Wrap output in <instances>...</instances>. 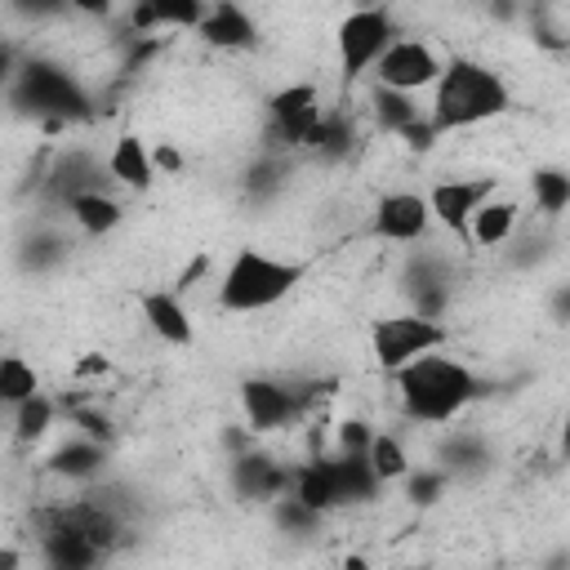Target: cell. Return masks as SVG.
Instances as JSON below:
<instances>
[{"mask_svg":"<svg viewBox=\"0 0 570 570\" xmlns=\"http://www.w3.org/2000/svg\"><path fill=\"white\" fill-rule=\"evenodd\" d=\"M392 387H396V401H401V414L423 423V428H445L454 423L476 396H481V374L450 356V352H428L410 365H401L396 374H387Z\"/></svg>","mask_w":570,"mask_h":570,"instance_id":"6da1fadb","label":"cell"},{"mask_svg":"<svg viewBox=\"0 0 570 570\" xmlns=\"http://www.w3.org/2000/svg\"><path fill=\"white\" fill-rule=\"evenodd\" d=\"M508 107H512V89H508L503 71L481 58L459 53V58H445V71L432 85V102L423 107V116L436 138V134L476 129L485 120H499Z\"/></svg>","mask_w":570,"mask_h":570,"instance_id":"7a4b0ae2","label":"cell"},{"mask_svg":"<svg viewBox=\"0 0 570 570\" xmlns=\"http://www.w3.org/2000/svg\"><path fill=\"white\" fill-rule=\"evenodd\" d=\"M307 276V263L303 258H281V254H267L258 245H245L227 258L223 276H218V307L227 316H254V312H267L276 303H285Z\"/></svg>","mask_w":570,"mask_h":570,"instance_id":"3957f363","label":"cell"},{"mask_svg":"<svg viewBox=\"0 0 570 570\" xmlns=\"http://www.w3.org/2000/svg\"><path fill=\"white\" fill-rule=\"evenodd\" d=\"M9 98H13L22 111H31L36 120H45L49 129L71 125L76 116L89 111V98H85L80 80H76L67 67L49 62V58L18 62V76H13V85H9Z\"/></svg>","mask_w":570,"mask_h":570,"instance_id":"277c9868","label":"cell"},{"mask_svg":"<svg viewBox=\"0 0 570 570\" xmlns=\"http://www.w3.org/2000/svg\"><path fill=\"white\" fill-rule=\"evenodd\" d=\"M316 387L321 383H294V379H272V374L245 379L240 383V414L249 423V436L289 432L316 405Z\"/></svg>","mask_w":570,"mask_h":570,"instance_id":"5b68a950","label":"cell"},{"mask_svg":"<svg viewBox=\"0 0 570 570\" xmlns=\"http://www.w3.org/2000/svg\"><path fill=\"white\" fill-rule=\"evenodd\" d=\"M445 347H450V325L419 316V312H392L370 325V356L383 374H396L401 365L428 352H445Z\"/></svg>","mask_w":570,"mask_h":570,"instance_id":"8992f818","label":"cell"},{"mask_svg":"<svg viewBox=\"0 0 570 570\" xmlns=\"http://www.w3.org/2000/svg\"><path fill=\"white\" fill-rule=\"evenodd\" d=\"M325 116L321 85L316 80H289L267 98V156L307 151L316 138V125Z\"/></svg>","mask_w":570,"mask_h":570,"instance_id":"52a82bcc","label":"cell"},{"mask_svg":"<svg viewBox=\"0 0 570 570\" xmlns=\"http://www.w3.org/2000/svg\"><path fill=\"white\" fill-rule=\"evenodd\" d=\"M396 18L383 4H365L338 18L334 27V53H338V71L343 80H361L370 76V67L383 58V49L396 40Z\"/></svg>","mask_w":570,"mask_h":570,"instance_id":"ba28073f","label":"cell"},{"mask_svg":"<svg viewBox=\"0 0 570 570\" xmlns=\"http://www.w3.org/2000/svg\"><path fill=\"white\" fill-rule=\"evenodd\" d=\"M441 71H445V58H441V49L432 45V40H423V36H396L387 49H383V58L370 67V76H374V85L379 89H392V94H423V89H432L436 80H441Z\"/></svg>","mask_w":570,"mask_h":570,"instance_id":"9c48e42d","label":"cell"},{"mask_svg":"<svg viewBox=\"0 0 570 570\" xmlns=\"http://www.w3.org/2000/svg\"><path fill=\"white\" fill-rule=\"evenodd\" d=\"M490 196H499V178H490V174H450V178H436L423 200H428L432 223H441L445 232L463 236L468 223H472V214Z\"/></svg>","mask_w":570,"mask_h":570,"instance_id":"30bf717a","label":"cell"},{"mask_svg":"<svg viewBox=\"0 0 570 570\" xmlns=\"http://www.w3.org/2000/svg\"><path fill=\"white\" fill-rule=\"evenodd\" d=\"M428 232H432V214L423 191L396 187V191H383L370 209V236L383 245H419Z\"/></svg>","mask_w":570,"mask_h":570,"instance_id":"8fae6325","label":"cell"},{"mask_svg":"<svg viewBox=\"0 0 570 570\" xmlns=\"http://www.w3.org/2000/svg\"><path fill=\"white\" fill-rule=\"evenodd\" d=\"M138 316L165 347H178V352L196 347V321H191L187 303L178 298V289H142L138 294Z\"/></svg>","mask_w":570,"mask_h":570,"instance_id":"7c38bea8","label":"cell"},{"mask_svg":"<svg viewBox=\"0 0 570 570\" xmlns=\"http://www.w3.org/2000/svg\"><path fill=\"white\" fill-rule=\"evenodd\" d=\"M102 169H107V178H111L116 187H125V191H147V187L156 183L151 142H147L142 134H134V129H120V134L111 138L107 156H102Z\"/></svg>","mask_w":570,"mask_h":570,"instance_id":"4fadbf2b","label":"cell"},{"mask_svg":"<svg viewBox=\"0 0 570 570\" xmlns=\"http://www.w3.org/2000/svg\"><path fill=\"white\" fill-rule=\"evenodd\" d=\"M289 472H294V468L276 463L272 454L245 450V454H236V463H232V485H236L245 499H254V503H276V499L289 494Z\"/></svg>","mask_w":570,"mask_h":570,"instance_id":"5bb4252c","label":"cell"},{"mask_svg":"<svg viewBox=\"0 0 570 570\" xmlns=\"http://www.w3.org/2000/svg\"><path fill=\"white\" fill-rule=\"evenodd\" d=\"M196 36H200L209 49L240 53V49H254V40H258V22L249 18V9L223 0V4H205V18L196 22Z\"/></svg>","mask_w":570,"mask_h":570,"instance_id":"9a60e30c","label":"cell"},{"mask_svg":"<svg viewBox=\"0 0 570 570\" xmlns=\"http://www.w3.org/2000/svg\"><path fill=\"white\" fill-rule=\"evenodd\" d=\"M521 218H525V214H521V200H512V196H490V200L472 214L463 240L476 245V249H503V245H512V236L521 232Z\"/></svg>","mask_w":570,"mask_h":570,"instance_id":"2e32d148","label":"cell"},{"mask_svg":"<svg viewBox=\"0 0 570 570\" xmlns=\"http://www.w3.org/2000/svg\"><path fill=\"white\" fill-rule=\"evenodd\" d=\"M98 561L102 552L89 539L40 517V566L45 570H98Z\"/></svg>","mask_w":570,"mask_h":570,"instance_id":"e0dca14e","label":"cell"},{"mask_svg":"<svg viewBox=\"0 0 570 570\" xmlns=\"http://www.w3.org/2000/svg\"><path fill=\"white\" fill-rule=\"evenodd\" d=\"M370 111H374V120L383 125V129H392V134H401V138H432V129H428V116H423V107L410 98V94H392V89H370Z\"/></svg>","mask_w":570,"mask_h":570,"instance_id":"ac0fdd59","label":"cell"},{"mask_svg":"<svg viewBox=\"0 0 570 570\" xmlns=\"http://www.w3.org/2000/svg\"><path fill=\"white\" fill-rule=\"evenodd\" d=\"M67 214H71L80 236H111L125 223V200L111 196L107 187L102 191H80V196L67 200Z\"/></svg>","mask_w":570,"mask_h":570,"instance_id":"d6986e66","label":"cell"},{"mask_svg":"<svg viewBox=\"0 0 570 570\" xmlns=\"http://www.w3.org/2000/svg\"><path fill=\"white\" fill-rule=\"evenodd\" d=\"M365 463H370V476L379 485H401L414 468V459H410V450L396 432H374L370 445H365Z\"/></svg>","mask_w":570,"mask_h":570,"instance_id":"ffe728a7","label":"cell"},{"mask_svg":"<svg viewBox=\"0 0 570 570\" xmlns=\"http://www.w3.org/2000/svg\"><path fill=\"white\" fill-rule=\"evenodd\" d=\"M102 463H107V445H98L89 436H71L67 445H58L49 454V472L71 476V481H94L102 472Z\"/></svg>","mask_w":570,"mask_h":570,"instance_id":"44dd1931","label":"cell"},{"mask_svg":"<svg viewBox=\"0 0 570 570\" xmlns=\"http://www.w3.org/2000/svg\"><path fill=\"white\" fill-rule=\"evenodd\" d=\"M53 423H58V401L45 396V392H36L31 401L13 405V432L9 436H13V445L31 450V445H40L53 432Z\"/></svg>","mask_w":570,"mask_h":570,"instance_id":"7402d4cb","label":"cell"},{"mask_svg":"<svg viewBox=\"0 0 570 570\" xmlns=\"http://www.w3.org/2000/svg\"><path fill=\"white\" fill-rule=\"evenodd\" d=\"M102 187H107V169H102V160H94L85 151H76L71 160H62L53 169V191H58L62 205L71 196H80V191H102Z\"/></svg>","mask_w":570,"mask_h":570,"instance_id":"603a6c76","label":"cell"},{"mask_svg":"<svg viewBox=\"0 0 570 570\" xmlns=\"http://www.w3.org/2000/svg\"><path fill=\"white\" fill-rule=\"evenodd\" d=\"M530 196L543 218H561L570 209V174L561 165H539L530 174Z\"/></svg>","mask_w":570,"mask_h":570,"instance_id":"cb8c5ba5","label":"cell"},{"mask_svg":"<svg viewBox=\"0 0 570 570\" xmlns=\"http://www.w3.org/2000/svg\"><path fill=\"white\" fill-rule=\"evenodd\" d=\"M40 392V370L22 356V352H4L0 356V405H22Z\"/></svg>","mask_w":570,"mask_h":570,"instance_id":"d4e9b609","label":"cell"},{"mask_svg":"<svg viewBox=\"0 0 570 570\" xmlns=\"http://www.w3.org/2000/svg\"><path fill=\"white\" fill-rule=\"evenodd\" d=\"M401 485H405V499H410V503H436L441 490L450 485V472H445V468H432V472L410 468V476H405Z\"/></svg>","mask_w":570,"mask_h":570,"instance_id":"484cf974","label":"cell"},{"mask_svg":"<svg viewBox=\"0 0 570 570\" xmlns=\"http://www.w3.org/2000/svg\"><path fill=\"white\" fill-rule=\"evenodd\" d=\"M151 165H156V178H160V174L178 178V174L187 169V156H183L174 142H151Z\"/></svg>","mask_w":570,"mask_h":570,"instance_id":"4316f807","label":"cell"},{"mask_svg":"<svg viewBox=\"0 0 570 570\" xmlns=\"http://www.w3.org/2000/svg\"><path fill=\"white\" fill-rule=\"evenodd\" d=\"M102 374H111V361H107L102 352H85V356L71 365V379H76V383H85V379H102Z\"/></svg>","mask_w":570,"mask_h":570,"instance_id":"83f0119b","label":"cell"},{"mask_svg":"<svg viewBox=\"0 0 570 570\" xmlns=\"http://www.w3.org/2000/svg\"><path fill=\"white\" fill-rule=\"evenodd\" d=\"M13 76H18V49L0 36V89H9V85H13Z\"/></svg>","mask_w":570,"mask_h":570,"instance_id":"f1b7e54d","label":"cell"},{"mask_svg":"<svg viewBox=\"0 0 570 570\" xmlns=\"http://www.w3.org/2000/svg\"><path fill=\"white\" fill-rule=\"evenodd\" d=\"M0 570H27V552L18 543H0Z\"/></svg>","mask_w":570,"mask_h":570,"instance_id":"f546056e","label":"cell"},{"mask_svg":"<svg viewBox=\"0 0 570 570\" xmlns=\"http://www.w3.org/2000/svg\"><path fill=\"white\" fill-rule=\"evenodd\" d=\"M343 570H370V557L365 552H347L343 557Z\"/></svg>","mask_w":570,"mask_h":570,"instance_id":"4dcf8cb0","label":"cell"},{"mask_svg":"<svg viewBox=\"0 0 570 570\" xmlns=\"http://www.w3.org/2000/svg\"><path fill=\"white\" fill-rule=\"evenodd\" d=\"M548 570H566V552H557V557L548 561Z\"/></svg>","mask_w":570,"mask_h":570,"instance_id":"1f68e13d","label":"cell"}]
</instances>
